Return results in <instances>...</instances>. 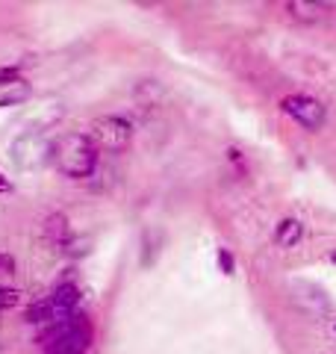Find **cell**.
Segmentation results:
<instances>
[{"label":"cell","mask_w":336,"mask_h":354,"mask_svg":"<svg viewBox=\"0 0 336 354\" xmlns=\"http://www.w3.org/2000/svg\"><path fill=\"white\" fill-rule=\"evenodd\" d=\"M50 162L56 165V171L80 180L88 177L97 165V145L88 139V133H62L53 139L50 148Z\"/></svg>","instance_id":"1"},{"label":"cell","mask_w":336,"mask_h":354,"mask_svg":"<svg viewBox=\"0 0 336 354\" xmlns=\"http://www.w3.org/2000/svg\"><path fill=\"white\" fill-rule=\"evenodd\" d=\"M36 342L44 348V354H86L92 342V322L83 313H71L44 328Z\"/></svg>","instance_id":"2"},{"label":"cell","mask_w":336,"mask_h":354,"mask_svg":"<svg viewBox=\"0 0 336 354\" xmlns=\"http://www.w3.org/2000/svg\"><path fill=\"white\" fill-rule=\"evenodd\" d=\"M88 139L97 145V151H109V153H121L127 151L130 139H133V127L127 118L121 115H106V118H97L92 130H88Z\"/></svg>","instance_id":"3"},{"label":"cell","mask_w":336,"mask_h":354,"mask_svg":"<svg viewBox=\"0 0 336 354\" xmlns=\"http://www.w3.org/2000/svg\"><path fill=\"white\" fill-rule=\"evenodd\" d=\"M280 109L307 130H321L324 121H328V109L321 106V101H316L310 95H286L280 101Z\"/></svg>","instance_id":"4"},{"label":"cell","mask_w":336,"mask_h":354,"mask_svg":"<svg viewBox=\"0 0 336 354\" xmlns=\"http://www.w3.org/2000/svg\"><path fill=\"white\" fill-rule=\"evenodd\" d=\"M50 148H53V139H48L44 133H24L12 145V162L18 169L30 171L44 160H50Z\"/></svg>","instance_id":"5"},{"label":"cell","mask_w":336,"mask_h":354,"mask_svg":"<svg viewBox=\"0 0 336 354\" xmlns=\"http://www.w3.org/2000/svg\"><path fill=\"white\" fill-rule=\"evenodd\" d=\"M32 95V86L27 77L18 71H0V109L3 106H18Z\"/></svg>","instance_id":"6"},{"label":"cell","mask_w":336,"mask_h":354,"mask_svg":"<svg viewBox=\"0 0 336 354\" xmlns=\"http://www.w3.org/2000/svg\"><path fill=\"white\" fill-rule=\"evenodd\" d=\"M44 236H48V242H53L59 251H65L74 242V234H71V225H68V218L59 216V213H53L48 216V221H44Z\"/></svg>","instance_id":"7"},{"label":"cell","mask_w":336,"mask_h":354,"mask_svg":"<svg viewBox=\"0 0 336 354\" xmlns=\"http://www.w3.org/2000/svg\"><path fill=\"white\" fill-rule=\"evenodd\" d=\"M301 236H304V225H301L298 218H283L277 225V230H274V245L292 248V245H298V242H301Z\"/></svg>","instance_id":"8"},{"label":"cell","mask_w":336,"mask_h":354,"mask_svg":"<svg viewBox=\"0 0 336 354\" xmlns=\"http://www.w3.org/2000/svg\"><path fill=\"white\" fill-rule=\"evenodd\" d=\"M286 9H289V15L298 21H319L324 15L321 3H304V0H301V3H286Z\"/></svg>","instance_id":"9"},{"label":"cell","mask_w":336,"mask_h":354,"mask_svg":"<svg viewBox=\"0 0 336 354\" xmlns=\"http://www.w3.org/2000/svg\"><path fill=\"white\" fill-rule=\"evenodd\" d=\"M21 301V292L12 290V286H0V310H9Z\"/></svg>","instance_id":"10"},{"label":"cell","mask_w":336,"mask_h":354,"mask_svg":"<svg viewBox=\"0 0 336 354\" xmlns=\"http://www.w3.org/2000/svg\"><path fill=\"white\" fill-rule=\"evenodd\" d=\"M218 269L224 274H233V254L227 248H218Z\"/></svg>","instance_id":"11"},{"label":"cell","mask_w":336,"mask_h":354,"mask_svg":"<svg viewBox=\"0 0 336 354\" xmlns=\"http://www.w3.org/2000/svg\"><path fill=\"white\" fill-rule=\"evenodd\" d=\"M0 192H12V180L3 171H0Z\"/></svg>","instance_id":"12"},{"label":"cell","mask_w":336,"mask_h":354,"mask_svg":"<svg viewBox=\"0 0 336 354\" xmlns=\"http://www.w3.org/2000/svg\"><path fill=\"white\" fill-rule=\"evenodd\" d=\"M0 266H6V269H12V260H6V257H0Z\"/></svg>","instance_id":"13"},{"label":"cell","mask_w":336,"mask_h":354,"mask_svg":"<svg viewBox=\"0 0 336 354\" xmlns=\"http://www.w3.org/2000/svg\"><path fill=\"white\" fill-rule=\"evenodd\" d=\"M330 260H333V263H336V251H333V254H330Z\"/></svg>","instance_id":"14"}]
</instances>
